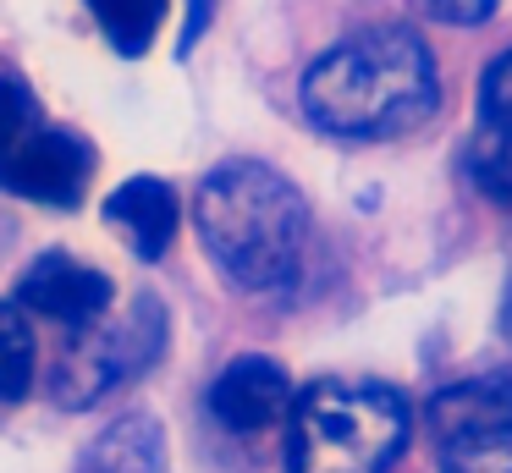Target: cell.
<instances>
[{"instance_id":"6da1fadb","label":"cell","mask_w":512,"mask_h":473,"mask_svg":"<svg viewBox=\"0 0 512 473\" xmlns=\"http://www.w3.org/2000/svg\"><path fill=\"white\" fill-rule=\"evenodd\" d=\"M441 105L435 55L402 22L331 44L303 72V116L331 138H402Z\"/></svg>"},{"instance_id":"7a4b0ae2","label":"cell","mask_w":512,"mask_h":473,"mask_svg":"<svg viewBox=\"0 0 512 473\" xmlns=\"http://www.w3.org/2000/svg\"><path fill=\"white\" fill-rule=\"evenodd\" d=\"M193 226L226 281L243 292H276L303 264L309 204L276 165L221 160L193 193Z\"/></svg>"},{"instance_id":"3957f363","label":"cell","mask_w":512,"mask_h":473,"mask_svg":"<svg viewBox=\"0 0 512 473\" xmlns=\"http://www.w3.org/2000/svg\"><path fill=\"white\" fill-rule=\"evenodd\" d=\"M408 435L402 391L380 380H314L287 413V473H386Z\"/></svg>"},{"instance_id":"277c9868","label":"cell","mask_w":512,"mask_h":473,"mask_svg":"<svg viewBox=\"0 0 512 473\" xmlns=\"http://www.w3.org/2000/svg\"><path fill=\"white\" fill-rule=\"evenodd\" d=\"M160 352H166V308L155 292H138L122 308H105L94 325L67 330V352L56 358L50 396L61 407H89L116 385L138 380Z\"/></svg>"},{"instance_id":"5b68a950","label":"cell","mask_w":512,"mask_h":473,"mask_svg":"<svg viewBox=\"0 0 512 473\" xmlns=\"http://www.w3.org/2000/svg\"><path fill=\"white\" fill-rule=\"evenodd\" d=\"M441 473H512V385L463 380L430 402Z\"/></svg>"},{"instance_id":"8992f818","label":"cell","mask_w":512,"mask_h":473,"mask_svg":"<svg viewBox=\"0 0 512 473\" xmlns=\"http://www.w3.org/2000/svg\"><path fill=\"white\" fill-rule=\"evenodd\" d=\"M89 182H94V149L72 127H45L39 121L23 143L0 154V187L28 198V204L78 209Z\"/></svg>"},{"instance_id":"52a82bcc","label":"cell","mask_w":512,"mask_h":473,"mask_svg":"<svg viewBox=\"0 0 512 473\" xmlns=\"http://www.w3.org/2000/svg\"><path fill=\"white\" fill-rule=\"evenodd\" d=\"M111 303H116L111 275L83 264V259H72V253H45V259H34L23 270V281H17V308H28V314H39V319H56L61 330L94 325Z\"/></svg>"},{"instance_id":"ba28073f","label":"cell","mask_w":512,"mask_h":473,"mask_svg":"<svg viewBox=\"0 0 512 473\" xmlns=\"http://www.w3.org/2000/svg\"><path fill=\"white\" fill-rule=\"evenodd\" d=\"M210 413L221 418L226 429H237V435H259V429L281 424V418L292 413L287 369H281L276 358H259V352L232 358L210 385Z\"/></svg>"},{"instance_id":"9c48e42d","label":"cell","mask_w":512,"mask_h":473,"mask_svg":"<svg viewBox=\"0 0 512 473\" xmlns=\"http://www.w3.org/2000/svg\"><path fill=\"white\" fill-rule=\"evenodd\" d=\"M105 220L122 231L138 259L155 264V259H166L171 237H177V226H182V198H177V187L160 182V176H133V182H122L105 198Z\"/></svg>"},{"instance_id":"30bf717a","label":"cell","mask_w":512,"mask_h":473,"mask_svg":"<svg viewBox=\"0 0 512 473\" xmlns=\"http://www.w3.org/2000/svg\"><path fill=\"white\" fill-rule=\"evenodd\" d=\"M78 473H166V429L149 413H127L83 451Z\"/></svg>"},{"instance_id":"8fae6325","label":"cell","mask_w":512,"mask_h":473,"mask_svg":"<svg viewBox=\"0 0 512 473\" xmlns=\"http://www.w3.org/2000/svg\"><path fill=\"white\" fill-rule=\"evenodd\" d=\"M39 374V341L17 303H0V402H23Z\"/></svg>"},{"instance_id":"7c38bea8","label":"cell","mask_w":512,"mask_h":473,"mask_svg":"<svg viewBox=\"0 0 512 473\" xmlns=\"http://www.w3.org/2000/svg\"><path fill=\"white\" fill-rule=\"evenodd\" d=\"M89 11L100 17L116 55H144L166 22V0H89Z\"/></svg>"},{"instance_id":"4fadbf2b","label":"cell","mask_w":512,"mask_h":473,"mask_svg":"<svg viewBox=\"0 0 512 473\" xmlns=\"http://www.w3.org/2000/svg\"><path fill=\"white\" fill-rule=\"evenodd\" d=\"M468 176L485 198L512 204V127H490L479 121V132L468 138Z\"/></svg>"},{"instance_id":"5bb4252c","label":"cell","mask_w":512,"mask_h":473,"mask_svg":"<svg viewBox=\"0 0 512 473\" xmlns=\"http://www.w3.org/2000/svg\"><path fill=\"white\" fill-rule=\"evenodd\" d=\"M34 127H39V99H34V88H28L23 77L0 72V154L12 149V143H23Z\"/></svg>"},{"instance_id":"9a60e30c","label":"cell","mask_w":512,"mask_h":473,"mask_svg":"<svg viewBox=\"0 0 512 473\" xmlns=\"http://www.w3.org/2000/svg\"><path fill=\"white\" fill-rule=\"evenodd\" d=\"M479 110L490 127H512V50H501L479 77Z\"/></svg>"},{"instance_id":"2e32d148","label":"cell","mask_w":512,"mask_h":473,"mask_svg":"<svg viewBox=\"0 0 512 473\" xmlns=\"http://www.w3.org/2000/svg\"><path fill=\"white\" fill-rule=\"evenodd\" d=\"M413 11H424L430 22H452V28H479V22H490V11H496V0H408Z\"/></svg>"},{"instance_id":"e0dca14e","label":"cell","mask_w":512,"mask_h":473,"mask_svg":"<svg viewBox=\"0 0 512 473\" xmlns=\"http://www.w3.org/2000/svg\"><path fill=\"white\" fill-rule=\"evenodd\" d=\"M204 17H210V0H193V22H188V33H182V55H188L193 39L204 33Z\"/></svg>"},{"instance_id":"ac0fdd59","label":"cell","mask_w":512,"mask_h":473,"mask_svg":"<svg viewBox=\"0 0 512 473\" xmlns=\"http://www.w3.org/2000/svg\"><path fill=\"white\" fill-rule=\"evenodd\" d=\"M501 319H507V336H512V286H507V308H501Z\"/></svg>"}]
</instances>
